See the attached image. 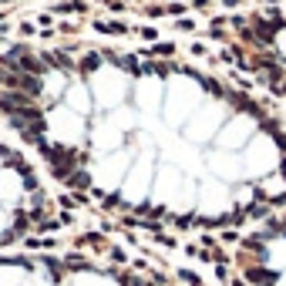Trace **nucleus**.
Segmentation results:
<instances>
[{"label":"nucleus","instance_id":"nucleus-1","mask_svg":"<svg viewBox=\"0 0 286 286\" xmlns=\"http://www.w3.org/2000/svg\"><path fill=\"white\" fill-rule=\"evenodd\" d=\"M0 121L84 206L172 232H232L286 206V121L222 74L91 41L0 51Z\"/></svg>","mask_w":286,"mask_h":286},{"label":"nucleus","instance_id":"nucleus-2","mask_svg":"<svg viewBox=\"0 0 286 286\" xmlns=\"http://www.w3.org/2000/svg\"><path fill=\"white\" fill-rule=\"evenodd\" d=\"M0 286H185L155 263L105 249H0Z\"/></svg>","mask_w":286,"mask_h":286},{"label":"nucleus","instance_id":"nucleus-3","mask_svg":"<svg viewBox=\"0 0 286 286\" xmlns=\"http://www.w3.org/2000/svg\"><path fill=\"white\" fill-rule=\"evenodd\" d=\"M57 219L51 178L21 145L0 135V249L57 229Z\"/></svg>","mask_w":286,"mask_h":286},{"label":"nucleus","instance_id":"nucleus-4","mask_svg":"<svg viewBox=\"0 0 286 286\" xmlns=\"http://www.w3.org/2000/svg\"><path fill=\"white\" fill-rule=\"evenodd\" d=\"M14 4H24V0H0V11L4 7H14Z\"/></svg>","mask_w":286,"mask_h":286}]
</instances>
